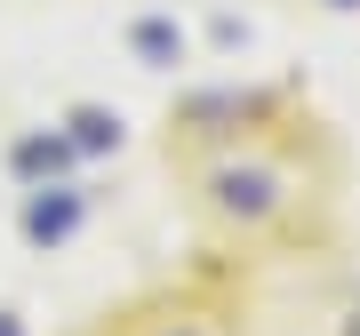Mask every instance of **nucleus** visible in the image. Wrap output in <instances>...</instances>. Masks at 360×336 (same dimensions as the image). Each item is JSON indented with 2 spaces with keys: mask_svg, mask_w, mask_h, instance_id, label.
<instances>
[{
  "mask_svg": "<svg viewBox=\"0 0 360 336\" xmlns=\"http://www.w3.org/2000/svg\"><path fill=\"white\" fill-rule=\"evenodd\" d=\"M72 336H360V240H184Z\"/></svg>",
  "mask_w": 360,
  "mask_h": 336,
  "instance_id": "nucleus-2",
  "label": "nucleus"
},
{
  "mask_svg": "<svg viewBox=\"0 0 360 336\" xmlns=\"http://www.w3.org/2000/svg\"><path fill=\"white\" fill-rule=\"evenodd\" d=\"M160 160H168L184 217H193V240H336V233H352V217H345L352 160L304 89L193 96L184 112H168Z\"/></svg>",
  "mask_w": 360,
  "mask_h": 336,
  "instance_id": "nucleus-1",
  "label": "nucleus"
}]
</instances>
